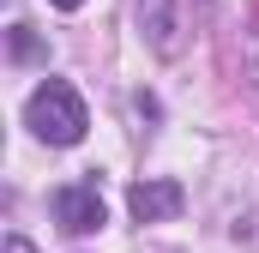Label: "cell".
<instances>
[{"label": "cell", "mask_w": 259, "mask_h": 253, "mask_svg": "<svg viewBox=\"0 0 259 253\" xmlns=\"http://www.w3.org/2000/svg\"><path fill=\"white\" fill-rule=\"evenodd\" d=\"M24 126H30L42 145H78L84 126H91V115H84V97H78L66 78H49V85L30 91V103H24Z\"/></svg>", "instance_id": "obj_1"}, {"label": "cell", "mask_w": 259, "mask_h": 253, "mask_svg": "<svg viewBox=\"0 0 259 253\" xmlns=\"http://www.w3.org/2000/svg\"><path fill=\"white\" fill-rule=\"evenodd\" d=\"M55 217H61L66 235H97V229L109 223V205H103L97 181H72V187L55 193Z\"/></svg>", "instance_id": "obj_2"}, {"label": "cell", "mask_w": 259, "mask_h": 253, "mask_svg": "<svg viewBox=\"0 0 259 253\" xmlns=\"http://www.w3.org/2000/svg\"><path fill=\"white\" fill-rule=\"evenodd\" d=\"M181 205H187L181 181H133L127 193V211L139 223H169V217H181Z\"/></svg>", "instance_id": "obj_3"}, {"label": "cell", "mask_w": 259, "mask_h": 253, "mask_svg": "<svg viewBox=\"0 0 259 253\" xmlns=\"http://www.w3.org/2000/svg\"><path fill=\"white\" fill-rule=\"evenodd\" d=\"M139 24L151 30V49L157 55H175L181 43H175V6L169 0H139Z\"/></svg>", "instance_id": "obj_4"}, {"label": "cell", "mask_w": 259, "mask_h": 253, "mask_svg": "<svg viewBox=\"0 0 259 253\" xmlns=\"http://www.w3.org/2000/svg\"><path fill=\"white\" fill-rule=\"evenodd\" d=\"M42 55V43L30 36V24H12V61H36Z\"/></svg>", "instance_id": "obj_5"}, {"label": "cell", "mask_w": 259, "mask_h": 253, "mask_svg": "<svg viewBox=\"0 0 259 253\" xmlns=\"http://www.w3.org/2000/svg\"><path fill=\"white\" fill-rule=\"evenodd\" d=\"M0 253H36V247H30L24 235H6V247H0Z\"/></svg>", "instance_id": "obj_6"}, {"label": "cell", "mask_w": 259, "mask_h": 253, "mask_svg": "<svg viewBox=\"0 0 259 253\" xmlns=\"http://www.w3.org/2000/svg\"><path fill=\"white\" fill-rule=\"evenodd\" d=\"M55 6H61V12H78V6H84V0H55Z\"/></svg>", "instance_id": "obj_7"}]
</instances>
